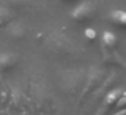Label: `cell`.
Wrapping results in <instances>:
<instances>
[{"mask_svg": "<svg viewBox=\"0 0 126 115\" xmlns=\"http://www.w3.org/2000/svg\"><path fill=\"white\" fill-rule=\"evenodd\" d=\"M95 15V7H94L92 3H81L80 6H77L76 8L72 11L71 14V18L77 23H84V22H88L91 20Z\"/></svg>", "mask_w": 126, "mask_h": 115, "instance_id": "1", "label": "cell"}, {"mask_svg": "<svg viewBox=\"0 0 126 115\" xmlns=\"http://www.w3.org/2000/svg\"><path fill=\"white\" fill-rule=\"evenodd\" d=\"M111 20L114 25L119 26L122 29H126V12L122 11V10H115V11L111 12Z\"/></svg>", "mask_w": 126, "mask_h": 115, "instance_id": "2", "label": "cell"}, {"mask_svg": "<svg viewBox=\"0 0 126 115\" xmlns=\"http://www.w3.org/2000/svg\"><path fill=\"white\" fill-rule=\"evenodd\" d=\"M102 38H103L104 46H107V47H114L115 43H117V37H115V34H112L111 31H104Z\"/></svg>", "mask_w": 126, "mask_h": 115, "instance_id": "3", "label": "cell"}, {"mask_svg": "<svg viewBox=\"0 0 126 115\" xmlns=\"http://www.w3.org/2000/svg\"><path fill=\"white\" fill-rule=\"evenodd\" d=\"M122 95V91L118 88V89H114V91H111V92L109 93V95L106 96V104L107 106H110V104H112L114 101H117L118 100V98Z\"/></svg>", "mask_w": 126, "mask_h": 115, "instance_id": "4", "label": "cell"}, {"mask_svg": "<svg viewBox=\"0 0 126 115\" xmlns=\"http://www.w3.org/2000/svg\"><path fill=\"white\" fill-rule=\"evenodd\" d=\"M84 35H85V38H87V39H90V41H94V39L96 38V31L94 30V29H85Z\"/></svg>", "mask_w": 126, "mask_h": 115, "instance_id": "5", "label": "cell"}, {"mask_svg": "<svg viewBox=\"0 0 126 115\" xmlns=\"http://www.w3.org/2000/svg\"><path fill=\"white\" fill-rule=\"evenodd\" d=\"M123 106H126V91L125 92H122V95L118 98V100H117V107L118 108H122Z\"/></svg>", "mask_w": 126, "mask_h": 115, "instance_id": "6", "label": "cell"}, {"mask_svg": "<svg viewBox=\"0 0 126 115\" xmlns=\"http://www.w3.org/2000/svg\"><path fill=\"white\" fill-rule=\"evenodd\" d=\"M114 115H126V108H125V110H121V111H118L117 114H114Z\"/></svg>", "mask_w": 126, "mask_h": 115, "instance_id": "7", "label": "cell"}, {"mask_svg": "<svg viewBox=\"0 0 126 115\" xmlns=\"http://www.w3.org/2000/svg\"><path fill=\"white\" fill-rule=\"evenodd\" d=\"M60 1H65V3H68V1H77V0H60Z\"/></svg>", "mask_w": 126, "mask_h": 115, "instance_id": "8", "label": "cell"}]
</instances>
